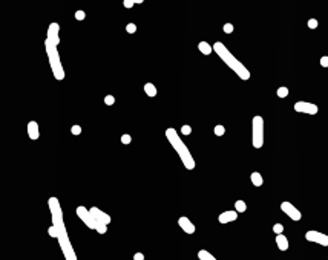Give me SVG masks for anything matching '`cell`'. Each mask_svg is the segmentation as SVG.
Returning <instances> with one entry per match:
<instances>
[{
    "label": "cell",
    "instance_id": "6da1fadb",
    "mask_svg": "<svg viewBox=\"0 0 328 260\" xmlns=\"http://www.w3.org/2000/svg\"><path fill=\"white\" fill-rule=\"evenodd\" d=\"M213 52L219 57L241 80H249L250 78V70L236 58V57H233V54L226 48V45H223L221 42H216L215 45H213Z\"/></svg>",
    "mask_w": 328,
    "mask_h": 260
},
{
    "label": "cell",
    "instance_id": "7a4b0ae2",
    "mask_svg": "<svg viewBox=\"0 0 328 260\" xmlns=\"http://www.w3.org/2000/svg\"><path fill=\"white\" fill-rule=\"evenodd\" d=\"M166 138H167V141L170 143V146L175 149V152L179 155V158H181L184 167H186L187 170H193V168H195V159H193V156L190 155L187 146L181 141L179 135L176 133V130L172 128V127H169V128L166 130Z\"/></svg>",
    "mask_w": 328,
    "mask_h": 260
},
{
    "label": "cell",
    "instance_id": "3957f363",
    "mask_svg": "<svg viewBox=\"0 0 328 260\" xmlns=\"http://www.w3.org/2000/svg\"><path fill=\"white\" fill-rule=\"evenodd\" d=\"M45 49H46V54H48V58H49V64H51V70L54 74V78L58 80V81L63 80L64 78V69H63V64H61V60H60L57 45H54L52 42H49L46 38Z\"/></svg>",
    "mask_w": 328,
    "mask_h": 260
},
{
    "label": "cell",
    "instance_id": "277c9868",
    "mask_svg": "<svg viewBox=\"0 0 328 260\" xmlns=\"http://www.w3.org/2000/svg\"><path fill=\"white\" fill-rule=\"evenodd\" d=\"M89 211H90V214H92V217H94V220L97 223V229L95 231H98L100 234H106L107 225L111 223V216H109L107 213H104V211H101L97 207L89 208Z\"/></svg>",
    "mask_w": 328,
    "mask_h": 260
},
{
    "label": "cell",
    "instance_id": "5b68a950",
    "mask_svg": "<svg viewBox=\"0 0 328 260\" xmlns=\"http://www.w3.org/2000/svg\"><path fill=\"white\" fill-rule=\"evenodd\" d=\"M253 147L255 149H261L264 146V119L262 116L256 115L253 118Z\"/></svg>",
    "mask_w": 328,
    "mask_h": 260
},
{
    "label": "cell",
    "instance_id": "8992f818",
    "mask_svg": "<svg viewBox=\"0 0 328 260\" xmlns=\"http://www.w3.org/2000/svg\"><path fill=\"white\" fill-rule=\"evenodd\" d=\"M58 243H60V248L63 251V255L66 260H78L77 258V254L72 248V243L69 240V236H68V231H60L58 233V237H57Z\"/></svg>",
    "mask_w": 328,
    "mask_h": 260
},
{
    "label": "cell",
    "instance_id": "52a82bcc",
    "mask_svg": "<svg viewBox=\"0 0 328 260\" xmlns=\"http://www.w3.org/2000/svg\"><path fill=\"white\" fill-rule=\"evenodd\" d=\"M75 213H77V216L80 217V220H81L87 228H90V229H97V223H95V220H94V217H92L90 211H89L86 207H77Z\"/></svg>",
    "mask_w": 328,
    "mask_h": 260
},
{
    "label": "cell",
    "instance_id": "ba28073f",
    "mask_svg": "<svg viewBox=\"0 0 328 260\" xmlns=\"http://www.w3.org/2000/svg\"><path fill=\"white\" fill-rule=\"evenodd\" d=\"M294 110L300 112V113H307V115H316L319 112L317 106L313 103H308V101H297L294 104Z\"/></svg>",
    "mask_w": 328,
    "mask_h": 260
},
{
    "label": "cell",
    "instance_id": "9c48e42d",
    "mask_svg": "<svg viewBox=\"0 0 328 260\" xmlns=\"http://www.w3.org/2000/svg\"><path fill=\"white\" fill-rule=\"evenodd\" d=\"M305 239L308 242H314V243H319L322 246H328V236L323 234V233H319V231H307L305 233Z\"/></svg>",
    "mask_w": 328,
    "mask_h": 260
},
{
    "label": "cell",
    "instance_id": "30bf717a",
    "mask_svg": "<svg viewBox=\"0 0 328 260\" xmlns=\"http://www.w3.org/2000/svg\"><path fill=\"white\" fill-rule=\"evenodd\" d=\"M281 210H282L290 219H293V220H300V219H302L300 211H299L293 204H290V202H287V200L281 204Z\"/></svg>",
    "mask_w": 328,
    "mask_h": 260
},
{
    "label": "cell",
    "instance_id": "8fae6325",
    "mask_svg": "<svg viewBox=\"0 0 328 260\" xmlns=\"http://www.w3.org/2000/svg\"><path fill=\"white\" fill-rule=\"evenodd\" d=\"M60 25L58 23H51L49 25V28H48V40L49 42H52L54 45H57L58 46V43H60Z\"/></svg>",
    "mask_w": 328,
    "mask_h": 260
},
{
    "label": "cell",
    "instance_id": "7c38bea8",
    "mask_svg": "<svg viewBox=\"0 0 328 260\" xmlns=\"http://www.w3.org/2000/svg\"><path fill=\"white\" fill-rule=\"evenodd\" d=\"M178 225H179V228L184 231V233H187V234H193L195 233V225L189 220V217H186V216H181L179 219H178Z\"/></svg>",
    "mask_w": 328,
    "mask_h": 260
},
{
    "label": "cell",
    "instance_id": "4fadbf2b",
    "mask_svg": "<svg viewBox=\"0 0 328 260\" xmlns=\"http://www.w3.org/2000/svg\"><path fill=\"white\" fill-rule=\"evenodd\" d=\"M238 219V211H224L219 214V217H218V220H219V223H230V222H235Z\"/></svg>",
    "mask_w": 328,
    "mask_h": 260
},
{
    "label": "cell",
    "instance_id": "5bb4252c",
    "mask_svg": "<svg viewBox=\"0 0 328 260\" xmlns=\"http://www.w3.org/2000/svg\"><path fill=\"white\" fill-rule=\"evenodd\" d=\"M28 136L31 138V139H39V136H40V130H39V124L35 122V121H29L28 122Z\"/></svg>",
    "mask_w": 328,
    "mask_h": 260
},
{
    "label": "cell",
    "instance_id": "9a60e30c",
    "mask_svg": "<svg viewBox=\"0 0 328 260\" xmlns=\"http://www.w3.org/2000/svg\"><path fill=\"white\" fill-rule=\"evenodd\" d=\"M276 245L281 251H287L288 249V239L284 234H278L276 236Z\"/></svg>",
    "mask_w": 328,
    "mask_h": 260
},
{
    "label": "cell",
    "instance_id": "2e32d148",
    "mask_svg": "<svg viewBox=\"0 0 328 260\" xmlns=\"http://www.w3.org/2000/svg\"><path fill=\"white\" fill-rule=\"evenodd\" d=\"M198 49H199V51H201V54H204V55H210V54L213 52V46H212V45H208L207 42H199Z\"/></svg>",
    "mask_w": 328,
    "mask_h": 260
},
{
    "label": "cell",
    "instance_id": "e0dca14e",
    "mask_svg": "<svg viewBox=\"0 0 328 260\" xmlns=\"http://www.w3.org/2000/svg\"><path fill=\"white\" fill-rule=\"evenodd\" d=\"M250 179H252V184H253L255 187H261V185L264 184L262 175H261V173H258V172H253V173H252V176H250Z\"/></svg>",
    "mask_w": 328,
    "mask_h": 260
},
{
    "label": "cell",
    "instance_id": "ac0fdd59",
    "mask_svg": "<svg viewBox=\"0 0 328 260\" xmlns=\"http://www.w3.org/2000/svg\"><path fill=\"white\" fill-rule=\"evenodd\" d=\"M144 92H146V95L147 96H157V87H155V84H152V83H146L144 84Z\"/></svg>",
    "mask_w": 328,
    "mask_h": 260
},
{
    "label": "cell",
    "instance_id": "d6986e66",
    "mask_svg": "<svg viewBox=\"0 0 328 260\" xmlns=\"http://www.w3.org/2000/svg\"><path fill=\"white\" fill-rule=\"evenodd\" d=\"M198 258H199V260H216V258L213 257V254H210L207 249H199V251H198Z\"/></svg>",
    "mask_w": 328,
    "mask_h": 260
},
{
    "label": "cell",
    "instance_id": "ffe728a7",
    "mask_svg": "<svg viewBox=\"0 0 328 260\" xmlns=\"http://www.w3.org/2000/svg\"><path fill=\"white\" fill-rule=\"evenodd\" d=\"M235 208H236V211H238V213H244V211L247 210V204H245L244 200H241V199H239V200H236V202H235Z\"/></svg>",
    "mask_w": 328,
    "mask_h": 260
},
{
    "label": "cell",
    "instance_id": "44dd1931",
    "mask_svg": "<svg viewBox=\"0 0 328 260\" xmlns=\"http://www.w3.org/2000/svg\"><path fill=\"white\" fill-rule=\"evenodd\" d=\"M144 0H123V5H124V8H127V9H131L135 3H143Z\"/></svg>",
    "mask_w": 328,
    "mask_h": 260
},
{
    "label": "cell",
    "instance_id": "7402d4cb",
    "mask_svg": "<svg viewBox=\"0 0 328 260\" xmlns=\"http://www.w3.org/2000/svg\"><path fill=\"white\" fill-rule=\"evenodd\" d=\"M126 32L127 34H135L137 32V25L135 23H127L126 25Z\"/></svg>",
    "mask_w": 328,
    "mask_h": 260
},
{
    "label": "cell",
    "instance_id": "603a6c76",
    "mask_svg": "<svg viewBox=\"0 0 328 260\" xmlns=\"http://www.w3.org/2000/svg\"><path fill=\"white\" fill-rule=\"evenodd\" d=\"M224 132H226L224 125H216V127H215V135H216V136H223Z\"/></svg>",
    "mask_w": 328,
    "mask_h": 260
},
{
    "label": "cell",
    "instance_id": "cb8c5ba5",
    "mask_svg": "<svg viewBox=\"0 0 328 260\" xmlns=\"http://www.w3.org/2000/svg\"><path fill=\"white\" fill-rule=\"evenodd\" d=\"M287 95H288V89L287 87H279L278 89V96L279 98H285Z\"/></svg>",
    "mask_w": 328,
    "mask_h": 260
},
{
    "label": "cell",
    "instance_id": "d4e9b609",
    "mask_svg": "<svg viewBox=\"0 0 328 260\" xmlns=\"http://www.w3.org/2000/svg\"><path fill=\"white\" fill-rule=\"evenodd\" d=\"M84 19H86V13H84V11H77V13H75V20L83 22Z\"/></svg>",
    "mask_w": 328,
    "mask_h": 260
},
{
    "label": "cell",
    "instance_id": "484cf974",
    "mask_svg": "<svg viewBox=\"0 0 328 260\" xmlns=\"http://www.w3.org/2000/svg\"><path fill=\"white\" fill-rule=\"evenodd\" d=\"M233 29H235V28H233V25H232V23H226V25L223 26V31H224L226 34H232V32H233Z\"/></svg>",
    "mask_w": 328,
    "mask_h": 260
},
{
    "label": "cell",
    "instance_id": "4316f807",
    "mask_svg": "<svg viewBox=\"0 0 328 260\" xmlns=\"http://www.w3.org/2000/svg\"><path fill=\"white\" fill-rule=\"evenodd\" d=\"M273 231H275L276 234H282L284 225H282V223H275V225H273Z\"/></svg>",
    "mask_w": 328,
    "mask_h": 260
},
{
    "label": "cell",
    "instance_id": "83f0119b",
    "mask_svg": "<svg viewBox=\"0 0 328 260\" xmlns=\"http://www.w3.org/2000/svg\"><path fill=\"white\" fill-rule=\"evenodd\" d=\"M48 234H49L51 237H55V239L58 237V231H57V228H55L54 225H52V226H49V229H48Z\"/></svg>",
    "mask_w": 328,
    "mask_h": 260
},
{
    "label": "cell",
    "instance_id": "f1b7e54d",
    "mask_svg": "<svg viewBox=\"0 0 328 260\" xmlns=\"http://www.w3.org/2000/svg\"><path fill=\"white\" fill-rule=\"evenodd\" d=\"M181 133L182 135H190L192 133V127L190 125H182L181 127Z\"/></svg>",
    "mask_w": 328,
    "mask_h": 260
},
{
    "label": "cell",
    "instance_id": "f546056e",
    "mask_svg": "<svg viewBox=\"0 0 328 260\" xmlns=\"http://www.w3.org/2000/svg\"><path fill=\"white\" fill-rule=\"evenodd\" d=\"M317 25H319V23H317L316 19H310V20H308V28H310V29H316Z\"/></svg>",
    "mask_w": 328,
    "mask_h": 260
},
{
    "label": "cell",
    "instance_id": "4dcf8cb0",
    "mask_svg": "<svg viewBox=\"0 0 328 260\" xmlns=\"http://www.w3.org/2000/svg\"><path fill=\"white\" fill-rule=\"evenodd\" d=\"M121 143L126 144V146L131 144V143H132V136H131V135H123V136H121Z\"/></svg>",
    "mask_w": 328,
    "mask_h": 260
},
{
    "label": "cell",
    "instance_id": "1f68e13d",
    "mask_svg": "<svg viewBox=\"0 0 328 260\" xmlns=\"http://www.w3.org/2000/svg\"><path fill=\"white\" fill-rule=\"evenodd\" d=\"M104 103H106L107 106H112V104L115 103V98H114L112 95H107V96L104 98Z\"/></svg>",
    "mask_w": 328,
    "mask_h": 260
},
{
    "label": "cell",
    "instance_id": "d6a6232c",
    "mask_svg": "<svg viewBox=\"0 0 328 260\" xmlns=\"http://www.w3.org/2000/svg\"><path fill=\"white\" fill-rule=\"evenodd\" d=\"M71 132H72V135H80L81 133V127L80 125H72L71 127Z\"/></svg>",
    "mask_w": 328,
    "mask_h": 260
},
{
    "label": "cell",
    "instance_id": "836d02e7",
    "mask_svg": "<svg viewBox=\"0 0 328 260\" xmlns=\"http://www.w3.org/2000/svg\"><path fill=\"white\" fill-rule=\"evenodd\" d=\"M320 66H322V67H328V57H326V55H323V57L320 58Z\"/></svg>",
    "mask_w": 328,
    "mask_h": 260
},
{
    "label": "cell",
    "instance_id": "e575fe53",
    "mask_svg": "<svg viewBox=\"0 0 328 260\" xmlns=\"http://www.w3.org/2000/svg\"><path fill=\"white\" fill-rule=\"evenodd\" d=\"M134 260H144V254H143V252H135Z\"/></svg>",
    "mask_w": 328,
    "mask_h": 260
}]
</instances>
